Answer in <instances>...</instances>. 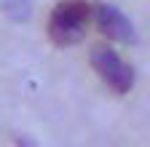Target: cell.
I'll return each instance as SVG.
<instances>
[{
	"label": "cell",
	"instance_id": "cell-1",
	"mask_svg": "<svg viewBox=\"0 0 150 147\" xmlns=\"http://www.w3.org/2000/svg\"><path fill=\"white\" fill-rule=\"evenodd\" d=\"M91 8L86 0H59L48 19V35L56 46H72L83 38Z\"/></svg>",
	"mask_w": 150,
	"mask_h": 147
},
{
	"label": "cell",
	"instance_id": "cell-2",
	"mask_svg": "<svg viewBox=\"0 0 150 147\" xmlns=\"http://www.w3.org/2000/svg\"><path fill=\"white\" fill-rule=\"evenodd\" d=\"M91 64L97 70V75L115 91V94H129L134 86V70H131L115 48H110L107 43L94 46L91 51Z\"/></svg>",
	"mask_w": 150,
	"mask_h": 147
},
{
	"label": "cell",
	"instance_id": "cell-3",
	"mask_svg": "<svg viewBox=\"0 0 150 147\" xmlns=\"http://www.w3.org/2000/svg\"><path fill=\"white\" fill-rule=\"evenodd\" d=\"M94 22H97L99 32L110 40H121V43H131L134 40V27H131L129 16L121 13L115 6L110 3H97L94 6Z\"/></svg>",
	"mask_w": 150,
	"mask_h": 147
},
{
	"label": "cell",
	"instance_id": "cell-4",
	"mask_svg": "<svg viewBox=\"0 0 150 147\" xmlns=\"http://www.w3.org/2000/svg\"><path fill=\"white\" fill-rule=\"evenodd\" d=\"M3 3H6V8H8V13L13 19H22L30 11V0H3Z\"/></svg>",
	"mask_w": 150,
	"mask_h": 147
}]
</instances>
